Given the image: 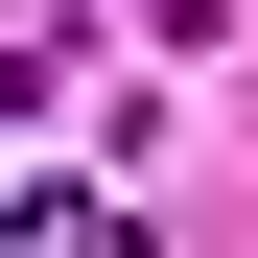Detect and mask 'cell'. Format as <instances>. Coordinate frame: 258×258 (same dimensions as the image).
I'll return each mask as SVG.
<instances>
[{
  "label": "cell",
  "mask_w": 258,
  "mask_h": 258,
  "mask_svg": "<svg viewBox=\"0 0 258 258\" xmlns=\"http://www.w3.org/2000/svg\"><path fill=\"white\" fill-rule=\"evenodd\" d=\"M0 258H164V235H141L117 164H24V188H0Z\"/></svg>",
  "instance_id": "cell-1"
}]
</instances>
